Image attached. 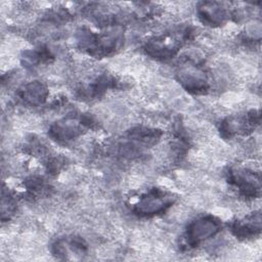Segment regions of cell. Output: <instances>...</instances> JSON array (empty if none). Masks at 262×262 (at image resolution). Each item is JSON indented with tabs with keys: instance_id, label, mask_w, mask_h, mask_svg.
I'll use <instances>...</instances> for the list:
<instances>
[{
	"instance_id": "6da1fadb",
	"label": "cell",
	"mask_w": 262,
	"mask_h": 262,
	"mask_svg": "<svg viewBox=\"0 0 262 262\" xmlns=\"http://www.w3.org/2000/svg\"><path fill=\"white\" fill-rule=\"evenodd\" d=\"M123 37L118 33H105L97 35L89 30L81 29L78 32V43L80 47L94 56H108L120 48Z\"/></svg>"
},
{
	"instance_id": "7a4b0ae2",
	"label": "cell",
	"mask_w": 262,
	"mask_h": 262,
	"mask_svg": "<svg viewBox=\"0 0 262 262\" xmlns=\"http://www.w3.org/2000/svg\"><path fill=\"white\" fill-rule=\"evenodd\" d=\"M189 35V30L168 32L160 35L145 44V51L157 59H169L181 48Z\"/></svg>"
},
{
	"instance_id": "3957f363",
	"label": "cell",
	"mask_w": 262,
	"mask_h": 262,
	"mask_svg": "<svg viewBox=\"0 0 262 262\" xmlns=\"http://www.w3.org/2000/svg\"><path fill=\"white\" fill-rule=\"evenodd\" d=\"M176 78L182 87L191 93L202 94L209 89V80L205 69L193 60L181 62L176 70Z\"/></svg>"
},
{
	"instance_id": "277c9868",
	"label": "cell",
	"mask_w": 262,
	"mask_h": 262,
	"mask_svg": "<svg viewBox=\"0 0 262 262\" xmlns=\"http://www.w3.org/2000/svg\"><path fill=\"white\" fill-rule=\"evenodd\" d=\"M175 202V196L165 190L152 188L139 196L133 211L141 217H150L165 212Z\"/></svg>"
},
{
	"instance_id": "5b68a950",
	"label": "cell",
	"mask_w": 262,
	"mask_h": 262,
	"mask_svg": "<svg viewBox=\"0 0 262 262\" xmlns=\"http://www.w3.org/2000/svg\"><path fill=\"white\" fill-rule=\"evenodd\" d=\"M222 227L219 218L213 215H205L191 221L185 232V239L187 245L195 247L202 242L216 235Z\"/></svg>"
},
{
	"instance_id": "8992f818",
	"label": "cell",
	"mask_w": 262,
	"mask_h": 262,
	"mask_svg": "<svg viewBox=\"0 0 262 262\" xmlns=\"http://www.w3.org/2000/svg\"><path fill=\"white\" fill-rule=\"evenodd\" d=\"M260 113L252 110L244 115L230 116L224 119L220 125V133L224 138H231L235 135H246L259 125Z\"/></svg>"
},
{
	"instance_id": "52a82bcc",
	"label": "cell",
	"mask_w": 262,
	"mask_h": 262,
	"mask_svg": "<svg viewBox=\"0 0 262 262\" xmlns=\"http://www.w3.org/2000/svg\"><path fill=\"white\" fill-rule=\"evenodd\" d=\"M87 125L86 119L69 116L55 122L50 127L49 134L57 142L68 143L79 137Z\"/></svg>"
},
{
	"instance_id": "ba28073f",
	"label": "cell",
	"mask_w": 262,
	"mask_h": 262,
	"mask_svg": "<svg viewBox=\"0 0 262 262\" xmlns=\"http://www.w3.org/2000/svg\"><path fill=\"white\" fill-rule=\"evenodd\" d=\"M228 181L246 199L257 198L260 194L261 186L258 173L249 170H230L228 172Z\"/></svg>"
},
{
	"instance_id": "9c48e42d",
	"label": "cell",
	"mask_w": 262,
	"mask_h": 262,
	"mask_svg": "<svg viewBox=\"0 0 262 262\" xmlns=\"http://www.w3.org/2000/svg\"><path fill=\"white\" fill-rule=\"evenodd\" d=\"M196 13L200 20L210 27L222 26L229 16L227 7L217 1H203L198 4Z\"/></svg>"
},
{
	"instance_id": "30bf717a",
	"label": "cell",
	"mask_w": 262,
	"mask_h": 262,
	"mask_svg": "<svg viewBox=\"0 0 262 262\" xmlns=\"http://www.w3.org/2000/svg\"><path fill=\"white\" fill-rule=\"evenodd\" d=\"M231 232L238 238L247 239L258 235L261 231V214L253 212L242 220H236L230 225Z\"/></svg>"
},
{
	"instance_id": "8fae6325",
	"label": "cell",
	"mask_w": 262,
	"mask_h": 262,
	"mask_svg": "<svg viewBox=\"0 0 262 262\" xmlns=\"http://www.w3.org/2000/svg\"><path fill=\"white\" fill-rule=\"evenodd\" d=\"M18 96L25 103L36 106L46 100L48 89L41 81H31L18 89Z\"/></svg>"
},
{
	"instance_id": "7c38bea8",
	"label": "cell",
	"mask_w": 262,
	"mask_h": 262,
	"mask_svg": "<svg viewBox=\"0 0 262 262\" xmlns=\"http://www.w3.org/2000/svg\"><path fill=\"white\" fill-rule=\"evenodd\" d=\"M52 252L58 258L68 259L69 254H85L87 252V244L82 237L78 236L59 238L52 245Z\"/></svg>"
}]
</instances>
